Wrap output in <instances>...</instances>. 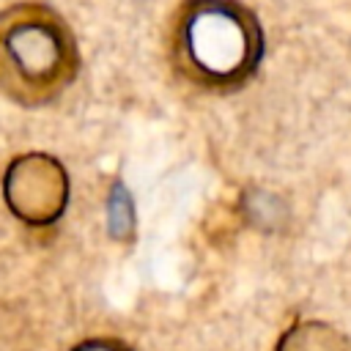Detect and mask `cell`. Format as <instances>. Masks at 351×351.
<instances>
[{"label": "cell", "mask_w": 351, "mask_h": 351, "mask_svg": "<svg viewBox=\"0 0 351 351\" xmlns=\"http://www.w3.org/2000/svg\"><path fill=\"white\" fill-rule=\"evenodd\" d=\"M263 33L239 0H184L170 22V63L200 90H236L258 69Z\"/></svg>", "instance_id": "6da1fadb"}, {"label": "cell", "mask_w": 351, "mask_h": 351, "mask_svg": "<svg viewBox=\"0 0 351 351\" xmlns=\"http://www.w3.org/2000/svg\"><path fill=\"white\" fill-rule=\"evenodd\" d=\"M80 49L66 19L44 3L0 11V93L22 107H41L71 85Z\"/></svg>", "instance_id": "7a4b0ae2"}, {"label": "cell", "mask_w": 351, "mask_h": 351, "mask_svg": "<svg viewBox=\"0 0 351 351\" xmlns=\"http://www.w3.org/2000/svg\"><path fill=\"white\" fill-rule=\"evenodd\" d=\"M3 197L14 217L44 228L52 225L69 203V176L55 156L30 151L5 167Z\"/></svg>", "instance_id": "3957f363"}, {"label": "cell", "mask_w": 351, "mask_h": 351, "mask_svg": "<svg viewBox=\"0 0 351 351\" xmlns=\"http://www.w3.org/2000/svg\"><path fill=\"white\" fill-rule=\"evenodd\" d=\"M274 351H351V343L343 332L321 321L293 324L274 346Z\"/></svg>", "instance_id": "277c9868"}, {"label": "cell", "mask_w": 351, "mask_h": 351, "mask_svg": "<svg viewBox=\"0 0 351 351\" xmlns=\"http://www.w3.org/2000/svg\"><path fill=\"white\" fill-rule=\"evenodd\" d=\"M107 217H110V233L118 239V241H126L132 233H134V208H132V197L129 192L115 184L112 192H110V203H107Z\"/></svg>", "instance_id": "5b68a950"}, {"label": "cell", "mask_w": 351, "mask_h": 351, "mask_svg": "<svg viewBox=\"0 0 351 351\" xmlns=\"http://www.w3.org/2000/svg\"><path fill=\"white\" fill-rule=\"evenodd\" d=\"M74 351H132V348L115 337H93V340L80 343Z\"/></svg>", "instance_id": "8992f818"}]
</instances>
